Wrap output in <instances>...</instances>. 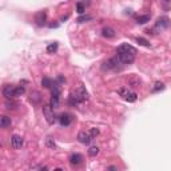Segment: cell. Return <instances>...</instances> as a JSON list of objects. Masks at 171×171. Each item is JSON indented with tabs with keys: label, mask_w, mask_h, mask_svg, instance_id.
I'll use <instances>...</instances> for the list:
<instances>
[{
	"label": "cell",
	"mask_w": 171,
	"mask_h": 171,
	"mask_svg": "<svg viewBox=\"0 0 171 171\" xmlns=\"http://www.w3.org/2000/svg\"><path fill=\"white\" fill-rule=\"evenodd\" d=\"M164 2H169V0H164Z\"/></svg>",
	"instance_id": "cell-30"
},
{
	"label": "cell",
	"mask_w": 171,
	"mask_h": 171,
	"mask_svg": "<svg viewBox=\"0 0 171 171\" xmlns=\"http://www.w3.org/2000/svg\"><path fill=\"white\" fill-rule=\"evenodd\" d=\"M3 96L6 98V99H12V98H15V87L11 84H6L3 87Z\"/></svg>",
	"instance_id": "cell-7"
},
{
	"label": "cell",
	"mask_w": 171,
	"mask_h": 171,
	"mask_svg": "<svg viewBox=\"0 0 171 171\" xmlns=\"http://www.w3.org/2000/svg\"><path fill=\"white\" fill-rule=\"evenodd\" d=\"M76 94H78V95L80 96V99H82L83 102L88 99V92H87V90H86L83 86H80V87L76 90Z\"/></svg>",
	"instance_id": "cell-14"
},
{
	"label": "cell",
	"mask_w": 171,
	"mask_h": 171,
	"mask_svg": "<svg viewBox=\"0 0 171 171\" xmlns=\"http://www.w3.org/2000/svg\"><path fill=\"white\" fill-rule=\"evenodd\" d=\"M147 21H150V15H142L136 18V23L138 24H146Z\"/></svg>",
	"instance_id": "cell-17"
},
{
	"label": "cell",
	"mask_w": 171,
	"mask_h": 171,
	"mask_svg": "<svg viewBox=\"0 0 171 171\" xmlns=\"http://www.w3.org/2000/svg\"><path fill=\"white\" fill-rule=\"evenodd\" d=\"M78 140L83 144H88L94 140V136L90 134V131H80L78 134Z\"/></svg>",
	"instance_id": "cell-3"
},
{
	"label": "cell",
	"mask_w": 171,
	"mask_h": 171,
	"mask_svg": "<svg viewBox=\"0 0 171 171\" xmlns=\"http://www.w3.org/2000/svg\"><path fill=\"white\" fill-rule=\"evenodd\" d=\"M59 123H60L62 127H68L72 123V116L70 114H62L60 118H59Z\"/></svg>",
	"instance_id": "cell-10"
},
{
	"label": "cell",
	"mask_w": 171,
	"mask_h": 171,
	"mask_svg": "<svg viewBox=\"0 0 171 171\" xmlns=\"http://www.w3.org/2000/svg\"><path fill=\"white\" fill-rule=\"evenodd\" d=\"M52 84H54V82L50 78H43L42 79V86L44 88H51V87H52Z\"/></svg>",
	"instance_id": "cell-18"
},
{
	"label": "cell",
	"mask_w": 171,
	"mask_h": 171,
	"mask_svg": "<svg viewBox=\"0 0 171 171\" xmlns=\"http://www.w3.org/2000/svg\"><path fill=\"white\" fill-rule=\"evenodd\" d=\"M46 144H47V147H50V148H56V144H55V142H54V139L52 138H47V140H46Z\"/></svg>",
	"instance_id": "cell-26"
},
{
	"label": "cell",
	"mask_w": 171,
	"mask_h": 171,
	"mask_svg": "<svg viewBox=\"0 0 171 171\" xmlns=\"http://www.w3.org/2000/svg\"><path fill=\"white\" fill-rule=\"evenodd\" d=\"M102 36L106 39H112V37H115V29L111 27H104L102 29Z\"/></svg>",
	"instance_id": "cell-13"
},
{
	"label": "cell",
	"mask_w": 171,
	"mask_h": 171,
	"mask_svg": "<svg viewBox=\"0 0 171 171\" xmlns=\"http://www.w3.org/2000/svg\"><path fill=\"white\" fill-rule=\"evenodd\" d=\"M162 90H164V84L162 82H156L155 86L152 87V92H158V91H162Z\"/></svg>",
	"instance_id": "cell-21"
},
{
	"label": "cell",
	"mask_w": 171,
	"mask_h": 171,
	"mask_svg": "<svg viewBox=\"0 0 171 171\" xmlns=\"http://www.w3.org/2000/svg\"><path fill=\"white\" fill-rule=\"evenodd\" d=\"M136 42L139 43L140 46H143V47H150V43H148V40H146V39H143V37H136L135 39Z\"/></svg>",
	"instance_id": "cell-25"
},
{
	"label": "cell",
	"mask_w": 171,
	"mask_h": 171,
	"mask_svg": "<svg viewBox=\"0 0 171 171\" xmlns=\"http://www.w3.org/2000/svg\"><path fill=\"white\" fill-rule=\"evenodd\" d=\"M56 50H58V43H51V44L47 46V52L48 54L56 52Z\"/></svg>",
	"instance_id": "cell-20"
},
{
	"label": "cell",
	"mask_w": 171,
	"mask_h": 171,
	"mask_svg": "<svg viewBox=\"0 0 171 171\" xmlns=\"http://www.w3.org/2000/svg\"><path fill=\"white\" fill-rule=\"evenodd\" d=\"M11 146L15 150L21 148V146H23V138H21L20 135H12L11 136Z\"/></svg>",
	"instance_id": "cell-9"
},
{
	"label": "cell",
	"mask_w": 171,
	"mask_h": 171,
	"mask_svg": "<svg viewBox=\"0 0 171 171\" xmlns=\"http://www.w3.org/2000/svg\"><path fill=\"white\" fill-rule=\"evenodd\" d=\"M92 18L90 15H86V16H80V18H78L76 19V21L78 23H86V21H88V20H91Z\"/></svg>",
	"instance_id": "cell-27"
},
{
	"label": "cell",
	"mask_w": 171,
	"mask_h": 171,
	"mask_svg": "<svg viewBox=\"0 0 171 171\" xmlns=\"http://www.w3.org/2000/svg\"><path fill=\"white\" fill-rule=\"evenodd\" d=\"M16 107H18V103H15V102H10V99H7V102H6V108L7 110H15Z\"/></svg>",
	"instance_id": "cell-22"
},
{
	"label": "cell",
	"mask_w": 171,
	"mask_h": 171,
	"mask_svg": "<svg viewBox=\"0 0 171 171\" xmlns=\"http://www.w3.org/2000/svg\"><path fill=\"white\" fill-rule=\"evenodd\" d=\"M107 170H118L116 166H110V167H107Z\"/></svg>",
	"instance_id": "cell-29"
},
{
	"label": "cell",
	"mask_w": 171,
	"mask_h": 171,
	"mask_svg": "<svg viewBox=\"0 0 171 171\" xmlns=\"http://www.w3.org/2000/svg\"><path fill=\"white\" fill-rule=\"evenodd\" d=\"M87 152H88L90 156H96L98 154H99V147H98V146H92V147L88 148Z\"/></svg>",
	"instance_id": "cell-19"
},
{
	"label": "cell",
	"mask_w": 171,
	"mask_h": 171,
	"mask_svg": "<svg viewBox=\"0 0 171 171\" xmlns=\"http://www.w3.org/2000/svg\"><path fill=\"white\" fill-rule=\"evenodd\" d=\"M70 163L72 166H79L83 163V156L80 155V154H72L70 156Z\"/></svg>",
	"instance_id": "cell-12"
},
{
	"label": "cell",
	"mask_w": 171,
	"mask_h": 171,
	"mask_svg": "<svg viewBox=\"0 0 171 171\" xmlns=\"http://www.w3.org/2000/svg\"><path fill=\"white\" fill-rule=\"evenodd\" d=\"M59 104H60V96L59 95H52L51 96V100H50V106L52 107V108H58Z\"/></svg>",
	"instance_id": "cell-16"
},
{
	"label": "cell",
	"mask_w": 171,
	"mask_h": 171,
	"mask_svg": "<svg viewBox=\"0 0 171 171\" xmlns=\"http://www.w3.org/2000/svg\"><path fill=\"white\" fill-rule=\"evenodd\" d=\"M118 63H121V62H119V59H118V56H116V58H111V59H108L107 62L103 63L102 68H103L104 71H106V70H115V68L118 67Z\"/></svg>",
	"instance_id": "cell-5"
},
{
	"label": "cell",
	"mask_w": 171,
	"mask_h": 171,
	"mask_svg": "<svg viewBox=\"0 0 171 171\" xmlns=\"http://www.w3.org/2000/svg\"><path fill=\"white\" fill-rule=\"evenodd\" d=\"M35 21H36L37 25H44L46 21H47V14L44 11L37 12V14L35 15Z\"/></svg>",
	"instance_id": "cell-11"
},
{
	"label": "cell",
	"mask_w": 171,
	"mask_h": 171,
	"mask_svg": "<svg viewBox=\"0 0 171 171\" xmlns=\"http://www.w3.org/2000/svg\"><path fill=\"white\" fill-rule=\"evenodd\" d=\"M171 25V21L169 18H166V16H162V18H159L156 20V24L155 27L156 28H160V29H164V28H169Z\"/></svg>",
	"instance_id": "cell-8"
},
{
	"label": "cell",
	"mask_w": 171,
	"mask_h": 171,
	"mask_svg": "<svg viewBox=\"0 0 171 171\" xmlns=\"http://www.w3.org/2000/svg\"><path fill=\"white\" fill-rule=\"evenodd\" d=\"M118 94H119V95H121L126 102H128V103H134V102L138 99V95H136L134 91H131V90H128V88H126V87L119 88V90H118Z\"/></svg>",
	"instance_id": "cell-1"
},
{
	"label": "cell",
	"mask_w": 171,
	"mask_h": 171,
	"mask_svg": "<svg viewBox=\"0 0 171 171\" xmlns=\"http://www.w3.org/2000/svg\"><path fill=\"white\" fill-rule=\"evenodd\" d=\"M11 118H8L7 115H3L2 118H0V127L2 128H8L11 126Z\"/></svg>",
	"instance_id": "cell-15"
},
{
	"label": "cell",
	"mask_w": 171,
	"mask_h": 171,
	"mask_svg": "<svg viewBox=\"0 0 171 171\" xmlns=\"http://www.w3.org/2000/svg\"><path fill=\"white\" fill-rule=\"evenodd\" d=\"M43 114H44L46 116V121L50 123V125H52L55 122V115H54V108L51 107L50 104H44L43 106Z\"/></svg>",
	"instance_id": "cell-2"
},
{
	"label": "cell",
	"mask_w": 171,
	"mask_h": 171,
	"mask_svg": "<svg viewBox=\"0 0 171 171\" xmlns=\"http://www.w3.org/2000/svg\"><path fill=\"white\" fill-rule=\"evenodd\" d=\"M118 59L122 64H131L135 60L134 54H118Z\"/></svg>",
	"instance_id": "cell-6"
},
{
	"label": "cell",
	"mask_w": 171,
	"mask_h": 171,
	"mask_svg": "<svg viewBox=\"0 0 171 171\" xmlns=\"http://www.w3.org/2000/svg\"><path fill=\"white\" fill-rule=\"evenodd\" d=\"M99 128H96V127H92V128H90V134H91L94 138H96L98 135H99Z\"/></svg>",
	"instance_id": "cell-28"
},
{
	"label": "cell",
	"mask_w": 171,
	"mask_h": 171,
	"mask_svg": "<svg viewBox=\"0 0 171 171\" xmlns=\"http://www.w3.org/2000/svg\"><path fill=\"white\" fill-rule=\"evenodd\" d=\"M84 11H86V6H84L83 3H78V4H76V12H78V14L83 15Z\"/></svg>",
	"instance_id": "cell-24"
},
{
	"label": "cell",
	"mask_w": 171,
	"mask_h": 171,
	"mask_svg": "<svg viewBox=\"0 0 171 171\" xmlns=\"http://www.w3.org/2000/svg\"><path fill=\"white\" fill-rule=\"evenodd\" d=\"M116 54H134L136 55V48L135 47H132L131 44H121L116 48Z\"/></svg>",
	"instance_id": "cell-4"
},
{
	"label": "cell",
	"mask_w": 171,
	"mask_h": 171,
	"mask_svg": "<svg viewBox=\"0 0 171 171\" xmlns=\"http://www.w3.org/2000/svg\"><path fill=\"white\" fill-rule=\"evenodd\" d=\"M24 92H25V88L24 87H21V86H19V87H15V96H21V95H24Z\"/></svg>",
	"instance_id": "cell-23"
}]
</instances>
